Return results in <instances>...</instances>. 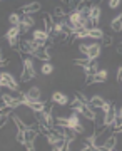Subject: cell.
<instances>
[{
  "mask_svg": "<svg viewBox=\"0 0 122 151\" xmlns=\"http://www.w3.org/2000/svg\"><path fill=\"white\" fill-rule=\"evenodd\" d=\"M22 34V30H20V25H10V29L7 30V34H5V37L7 39H12V37H19Z\"/></svg>",
  "mask_w": 122,
  "mask_h": 151,
  "instance_id": "7c38bea8",
  "label": "cell"
},
{
  "mask_svg": "<svg viewBox=\"0 0 122 151\" xmlns=\"http://www.w3.org/2000/svg\"><path fill=\"white\" fill-rule=\"evenodd\" d=\"M7 40H9V45L12 49L19 47V44H20V37H12V39H7Z\"/></svg>",
  "mask_w": 122,
  "mask_h": 151,
  "instance_id": "83f0119b",
  "label": "cell"
},
{
  "mask_svg": "<svg viewBox=\"0 0 122 151\" xmlns=\"http://www.w3.org/2000/svg\"><path fill=\"white\" fill-rule=\"evenodd\" d=\"M74 97L77 99V101H80L82 104H89V101H90V99H87V97H85L84 94H82V92H79V91H77V92L74 94Z\"/></svg>",
  "mask_w": 122,
  "mask_h": 151,
  "instance_id": "4316f807",
  "label": "cell"
},
{
  "mask_svg": "<svg viewBox=\"0 0 122 151\" xmlns=\"http://www.w3.org/2000/svg\"><path fill=\"white\" fill-rule=\"evenodd\" d=\"M121 2L122 0H109V7L111 9H117V7L121 5Z\"/></svg>",
  "mask_w": 122,
  "mask_h": 151,
  "instance_id": "d6a6232c",
  "label": "cell"
},
{
  "mask_svg": "<svg viewBox=\"0 0 122 151\" xmlns=\"http://www.w3.org/2000/svg\"><path fill=\"white\" fill-rule=\"evenodd\" d=\"M25 94H27V97H29V101H30V103H35V101H42V99H40L42 92H40V89H39V87H30V89H29Z\"/></svg>",
  "mask_w": 122,
  "mask_h": 151,
  "instance_id": "5b68a950",
  "label": "cell"
},
{
  "mask_svg": "<svg viewBox=\"0 0 122 151\" xmlns=\"http://www.w3.org/2000/svg\"><path fill=\"white\" fill-rule=\"evenodd\" d=\"M32 57H35V59H40V60H44V62H49V60H50V57H52V54L49 52L47 49L40 47V49H37L35 52H32Z\"/></svg>",
  "mask_w": 122,
  "mask_h": 151,
  "instance_id": "3957f363",
  "label": "cell"
},
{
  "mask_svg": "<svg viewBox=\"0 0 122 151\" xmlns=\"http://www.w3.org/2000/svg\"><path fill=\"white\" fill-rule=\"evenodd\" d=\"M111 29L114 30V32H121V30H122V19H119V17L114 19L112 24H111Z\"/></svg>",
  "mask_w": 122,
  "mask_h": 151,
  "instance_id": "d6986e66",
  "label": "cell"
},
{
  "mask_svg": "<svg viewBox=\"0 0 122 151\" xmlns=\"http://www.w3.org/2000/svg\"><path fill=\"white\" fill-rule=\"evenodd\" d=\"M101 40H102L101 45H104V47H109V45L112 44V37H109V35H104V37L101 39Z\"/></svg>",
  "mask_w": 122,
  "mask_h": 151,
  "instance_id": "4dcf8cb0",
  "label": "cell"
},
{
  "mask_svg": "<svg viewBox=\"0 0 122 151\" xmlns=\"http://www.w3.org/2000/svg\"><path fill=\"white\" fill-rule=\"evenodd\" d=\"M107 76H109V72H107L106 69H99L97 70V74H96V82H106L107 81Z\"/></svg>",
  "mask_w": 122,
  "mask_h": 151,
  "instance_id": "e0dca14e",
  "label": "cell"
},
{
  "mask_svg": "<svg viewBox=\"0 0 122 151\" xmlns=\"http://www.w3.org/2000/svg\"><path fill=\"white\" fill-rule=\"evenodd\" d=\"M17 141L20 145H25V133L24 131H17Z\"/></svg>",
  "mask_w": 122,
  "mask_h": 151,
  "instance_id": "f546056e",
  "label": "cell"
},
{
  "mask_svg": "<svg viewBox=\"0 0 122 151\" xmlns=\"http://www.w3.org/2000/svg\"><path fill=\"white\" fill-rule=\"evenodd\" d=\"M117 116H121V118H122V106H121V109L117 111Z\"/></svg>",
  "mask_w": 122,
  "mask_h": 151,
  "instance_id": "8d00e7d4",
  "label": "cell"
},
{
  "mask_svg": "<svg viewBox=\"0 0 122 151\" xmlns=\"http://www.w3.org/2000/svg\"><path fill=\"white\" fill-rule=\"evenodd\" d=\"M96 82V74H85V86H92Z\"/></svg>",
  "mask_w": 122,
  "mask_h": 151,
  "instance_id": "f1b7e54d",
  "label": "cell"
},
{
  "mask_svg": "<svg viewBox=\"0 0 122 151\" xmlns=\"http://www.w3.org/2000/svg\"><path fill=\"white\" fill-rule=\"evenodd\" d=\"M55 124H60V126H64V128H70L69 118H55Z\"/></svg>",
  "mask_w": 122,
  "mask_h": 151,
  "instance_id": "d4e9b609",
  "label": "cell"
},
{
  "mask_svg": "<svg viewBox=\"0 0 122 151\" xmlns=\"http://www.w3.org/2000/svg\"><path fill=\"white\" fill-rule=\"evenodd\" d=\"M24 69H29V70H34L35 72V69H34V60L30 57H25L24 59Z\"/></svg>",
  "mask_w": 122,
  "mask_h": 151,
  "instance_id": "484cf974",
  "label": "cell"
},
{
  "mask_svg": "<svg viewBox=\"0 0 122 151\" xmlns=\"http://www.w3.org/2000/svg\"><path fill=\"white\" fill-rule=\"evenodd\" d=\"M9 22H10V25H20L22 17L19 15V14H10V15H9Z\"/></svg>",
  "mask_w": 122,
  "mask_h": 151,
  "instance_id": "44dd1931",
  "label": "cell"
},
{
  "mask_svg": "<svg viewBox=\"0 0 122 151\" xmlns=\"http://www.w3.org/2000/svg\"><path fill=\"white\" fill-rule=\"evenodd\" d=\"M0 84L2 89H9V91H19V82L15 81V77L9 72H2L0 74Z\"/></svg>",
  "mask_w": 122,
  "mask_h": 151,
  "instance_id": "6da1fadb",
  "label": "cell"
},
{
  "mask_svg": "<svg viewBox=\"0 0 122 151\" xmlns=\"http://www.w3.org/2000/svg\"><path fill=\"white\" fill-rule=\"evenodd\" d=\"M116 81L117 82H122V65L117 67V74H116Z\"/></svg>",
  "mask_w": 122,
  "mask_h": 151,
  "instance_id": "836d02e7",
  "label": "cell"
},
{
  "mask_svg": "<svg viewBox=\"0 0 122 151\" xmlns=\"http://www.w3.org/2000/svg\"><path fill=\"white\" fill-rule=\"evenodd\" d=\"M89 47H90V45H87V44H80V45H79V50L85 55V57H87V54H89Z\"/></svg>",
  "mask_w": 122,
  "mask_h": 151,
  "instance_id": "1f68e13d",
  "label": "cell"
},
{
  "mask_svg": "<svg viewBox=\"0 0 122 151\" xmlns=\"http://www.w3.org/2000/svg\"><path fill=\"white\" fill-rule=\"evenodd\" d=\"M82 114H84L85 118L87 119H90V121H96V113H94V108H90L89 104H87V106H85L84 109H82Z\"/></svg>",
  "mask_w": 122,
  "mask_h": 151,
  "instance_id": "2e32d148",
  "label": "cell"
},
{
  "mask_svg": "<svg viewBox=\"0 0 122 151\" xmlns=\"http://www.w3.org/2000/svg\"><path fill=\"white\" fill-rule=\"evenodd\" d=\"M22 25H27V27H34V19H32V14H24V17H22Z\"/></svg>",
  "mask_w": 122,
  "mask_h": 151,
  "instance_id": "ac0fdd59",
  "label": "cell"
},
{
  "mask_svg": "<svg viewBox=\"0 0 122 151\" xmlns=\"http://www.w3.org/2000/svg\"><path fill=\"white\" fill-rule=\"evenodd\" d=\"M116 50H117V54H122V42H119V44H117Z\"/></svg>",
  "mask_w": 122,
  "mask_h": 151,
  "instance_id": "d590c367",
  "label": "cell"
},
{
  "mask_svg": "<svg viewBox=\"0 0 122 151\" xmlns=\"http://www.w3.org/2000/svg\"><path fill=\"white\" fill-rule=\"evenodd\" d=\"M89 37L96 39V40H101V39L104 37V32H102L99 27H92V29H89Z\"/></svg>",
  "mask_w": 122,
  "mask_h": 151,
  "instance_id": "5bb4252c",
  "label": "cell"
},
{
  "mask_svg": "<svg viewBox=\"0 0 122 151\" xmlns=\"http://www.w3.org/2000/svg\"><path fill=\"white\" fill-rule=\"evenodd\" d=\"M101 49H102L101 44H90V47H89V54H87V57H89V59H97V57L101 55Z\"/></svg>",
  "mask_w": 122,
  "mask_h": 151,
  "instance_id": "9c48e42d",
  "label": "cell"
},
{
  "mask_svg": "<svg viewBox=\"0 0 122 151\" xmlns=\"http://www.w3.org/2000/svg\"><path fill=\"white\" fill-rule=\"evenodd\" d=\"M37 76V72H34V70H29V69H24L20 74V81L22 82H29L30 79H34Z\"/></svg>",
  "mask_w": 122,
  "mask_h": 151,
  "instance_id": "4fadbf2b",
  "label": "cell"
},
{
  "mask_svg": "<svg viewBox=\"0 0 122 151\" xmlns=\"http://www.w3.org/2000/svg\"><path fill=\"white\" fill-rule=\"evenodd\" d=\"M117 133H122V126H121V128H119V131H117Z\"/></svg>",
  "mask_w": 122,
  "mask_h": 151,
  "instance_id": "74e56055",
  "label": "cell"
},
{
  "mask_svg": "<svg viewBox=\"0 0 122 151\" xmlns=\"http://www.w3.org/2000/svg\"><path fill=\"white\" fill-rule=\"evenodd\" d=\"M116 118H117V109L114 108V106H111V109L104 113V124H106L107 128H109V126H112V124H114V121H116Z\"/></svg>",
  "mask_w": 122,
  "mask_h": 151,
  "instance_id": "7a4b0ae2",
  "label": "cell"
},
{
  "mask_svg": "<svg viewBox=\"0 0 122 151\" xmlns=\"http://www.w3.org/2000/svg\"><path fill=\"white\" fill-rule=\"evenodd\" d=\"M24 146H25V150H27V151H34V150H35V146H34V141H27Z\"/></svg>",
  "mask_w": 122,
  "mask_h": 151,
  "instance_id": "e575fe53",
  "label": "cell"
},
{
  "mask_svg": "<svg viewBox=\"0 0 122 151\" xmlns=\"http://www.w3.org/2000/svg\"><path fill=\"white\" fill-rule=\"evenodd\" d=\"M116 146H117V138L114 134L109 136L106 141H104V145H102V148L106 151H112V150H116Z\"/></svg>",
  "mask_w": 122,
  "mask_h": 151,
  "instance_id": "8fae6325",
  "label": "cell"
},
{
  "mask_svg": "<svg viewBox=\"0 0 122 151\" xmlns=\"http://www.w3.org/2000/svg\"><path fill=\"white\" fill-rule=\"evenodd\" d=\"M85 74H97V70H99V65H97V59H92L90 60V64L87 67H84Z\"/></svg>",
  "mask_w": 122,
  "mask_h": 151,
  "instance_id": "9a60e30c",
  "label": "cell"
},
{
  "mask_svg": "<svg viewBox=\"0 0 122 151\" xmlns=\"http://www.w3.org/2000/svg\"><path fill=\"white\" fill-rule=\"evenodd\" d=\"M40 70H42V74H45V76L52 74V72H54V65L50 64V60H49V62H44V65H42V69H40Z\"/></svg>",
  "mask_w": 122,
  "mask_h": 151,
  "instance_id": "cb8c5ba5",
  "label": "cell"
},
{
  "mask_svg": "<svg viewBox=\"0 0 122 151\" xmlns=\"http://www.w3.org/2000/svg\"><path fill=\"white\" fill-rule=\"evenodd\" d=\"M39 10H40V4L39 2H30V4H25L22 7L24 14H37Z\"/></svg>",
  "mask_w": 122,
  "mask_h": 151,
  "instance_id": "52a82bcc",
  "label": "cell"
},
{
  "mask_svg": "<svg viewBox=\"0 0 122 151\" xmlns=\"http://www.w3.org/2000/svg\"><path fill=\"white\" fill-rule=\"evenodd\" d=\"M106 104V101H104V97H101L99 94L94 97H90V101H89V106L90 108H94V109H102V106Z\"/></svg>",
  "mask_w": 122,
  "mask_h": 151,
  "instance_id": "30bf717a",
  "label": "cell"
},
{
  "mask_svg": "<svg viewBox=\"0 0 122 151\" xmlns=\"http://www.w3.org/2000/svg\"><path fill=\"white\" fill-rule=\"evenodd\" d=\"M69 121H70V128L69 129H74L75 126H79L80 121H79V116H77V113H74L72 116H69Z\"/></svg>",
  "mask_w": 122,
  "mask_h": 151,
  "instance_id": "603a6c76",
  "label": "cell"
},
{
  "mask_svg": "<svg viewBox=\"0 0 122 151\" xmlns=\"http://www.w3.org/2000/svg\"><path fill=\"white\" fill-rule=\"evenodd\" d=\"M85 106H87V104H82L80 101H77V99H75L74 103L70 104V109H72V111H75V113H82V109H84Z\"/></svg>",
  "mask_w": 122,
  "mask_h": 151,
  "instance_id": "ffe728a7",
  "label": "cell"
},
{
  "mask_svg": "<svg viewBox=\"0 0 122 151\" xmlns=\"http://www.w3.org/2000/svg\"><path fill=\"white\" fill-rule=\"evenodd\" d=\"M34 40H37V42H40L42 45H45L49 40V34L45 32V30H40V29H37V30H34Z\"/></svg>",
  "mask_w": 122,
  "mask_h": 151,
  "instance_id": "8992f818",
  "label": "cell"
},
{
  "mask_svg": "<svg viewBox=\"0 0 122 151\" xmlns=\"http://www.w3.org/2000/svg\"><path fill=\"white\" fill-rule=\"evenodd\" d=\"M99 19H101V7L92 5V9H90V20H92V24H94V27H97Z\"/></svg>",
  "mask_w": 122,
  "mask_h": 151,
  "instance_id": "ba28073f",
  "label": "cell"
},
{
  "mask_svg": "<svg viewBox=\"0 0 122 151\" xmlns=\"http://www.w3.org/2000/svg\"><path fill=\"white\" fill-rule=\"evenodd\" d=\"M90 60L89 57H84V59H74L72 62H74V65H80V67H87V65L90 64Z\"/></svg>",
  "mask_w": 122,
  "mask_h": 151,
  "instance_id": "7402d4cb",
  "label": "cell"
},
{
  "mask_svg": "<svg viewBox=\"0 0 122 151\" xmlns=\"http://www.w3.org/2000/svg\"><path fill=\"white\" fill-rule=\"evenodd\" d=\"M52 103L59 104V106H65V104H69V97L65 96L64 92L57 91V92H54L52 94Z\"/></svg>",
  "mask_w": 122,
  "mask_h": 151,
  "instance_id": "277c9868",
  "label": "cell"
}]
</instances>
